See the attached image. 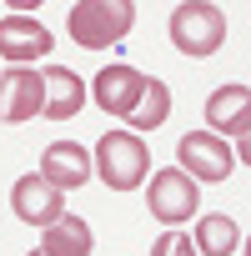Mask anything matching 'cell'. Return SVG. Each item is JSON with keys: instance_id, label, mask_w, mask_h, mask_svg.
I'll use <instances>...</instances> for the list:
<instances>
[{"instance_id": "cell-3", "label": "cell", "mask_w": 251, "mask_h": 256, "mask_svg": "<svg viewBox=\"0 0 251 256\" xmlns=\"http://www.w3.org/2000/svg\"><path fill=\"white\" fill-rule=\"evenodd\" d=\"M171 46L181 50V56H191V60H201V56H216L221 50V40H226V16H221V6H211V0H186V6H176L171 10Z\"/></svg>"}, {"instance_id": "cell-14", "label": "cell", "mask_w": 251, "mask_h": 256, "mask_svg": "<svg viewBox=\"0 0 251 256\" xmlns=\"http://www.w3.org/2000/svg\"><path fill=\"white\" fill-rule=\"evenodd\" d=\"M241 246V226L231 216H196V256H236Z\"/></svg>"}, {"instance_id": "cell-8", "label": "cell", "mask_w": 251, "mask_h": 256, "mask_svg": "<svg viewBox=\"0 0 251 256\" xmlns=\"http://www.w3.org/2000/svg\"><path fill=\"white\" fill-rule=\"evenodd\" d=\"M50 50H56V36L36 16H6V20H0V60L30 66V60H40Z\"/></svg>"}, {"instance_id": "cell-11", "label": "cell", "mask_w": 251, "mask_h": 256, "mask_svg": "<svg viewBox=\"0 0 251 256\" xmlns=\"http://www.w3.org/2000/svg\"><path fill=\"white\" fill-rule=\"evenodd\" d=\"M40 86H46V106H40L46 120H70L86 106V80L70 66H46L40 70Z\"/></svg>"}, {"instance_id": "cell-5", "label": "cell", "mask_w": 251, "mask_h": 256, "mask_svg": "<svg viewBox=\"0 0 251 256\" xmlns=\"http://www.w3.org/2000/svg\"><path fill=\"white\" fill-rule=\"evenodd\" d=\"M176 156H181V171L191 176V181H226L231 176V146L216 136V131H191V136H181V146H176Z\"/></svg>"}, {"instance_id": "cell-13", "label": "cell", "mask_w": 251, "mask_h": 256, "mask_svg": "<svg viewBox=\"0 0 251 256\" xmlns=\"http://www.w3.org/2000/svg\"><path fill=\"white\" fill-rule=\"evenodd\" d=\"M90 246H96L90 221L86 216H60V221L40 226V246L36 251H46V256H90Z\"/></svg>"}, {"instance_id": "cell-16", "label": "cell", "mask_w": 251, "mask_h": 256, "mask_svg": "<svg viewBox=\"0 0 251 256\" xmlns=\"http://www.w3.org/2000/svg\"><path fill=\"white\" fill-rule=\"evenodd\" d=\"M151 256H196V241H191L186 231H176V226H166V231L156 236V246H151Z\"/></svg>"}, {"instance_id": "cell-4", "label": "cell", "mask_w": 251, "mask_h": 256, "mask_svg": "<svg viewBox=\"0 0 251 256\" xmlns=\"http://www.w3.org/2000/svg\"><path fill=\"white\" fill-rule=\"evenodd\" d=\"M146 211H151L161 226H181V221H191V211H201V181H191L181 166L156 171L151 186H146Z\"/></svg>"}, {"instance_id": "cell-1", "label": "cell", "mask_w": 251, "mask_h": 256, "mask_svg": "<svg viewBox=\"0 0 251 256\" xmlns=\"http://www.w3.org/2000/svg\"><path fill=\"white\" fill-rule=\"evenodd\" d=\"M131 26H136V0H76L66 16V30L80 50H110L131 36Z\"/></svg>"}, {"instance_id": "cell-9", "label": "cell", "mask_w": 251, "mask_h": 256, "mask_svg": "<svg viewBox=\"0 0 251 256\" xmlns=\"http://www.w3.org/2000/svg\"><path fill=\"white\" fill-rule=\"evenodd\" d=\"M141 90H146V76H141L136 66H126V60L106 66V70H100V76L90 80V96H96V106H100L106 116H120V120L136 110Z\"/></svg>"}, {"instance_id": "cell-10", "label": "cell", "mask_w": 251, "mask_h": 256, "mask_svg": "<svg viewBox=\"0 0 251 256\" xmlns=\"http://www.w3.org/2000/svg\"><path fill=\"white\" fill-rule=\"evenodd\" d=\"M206 126L211 131H231V136H246L251 131V90L241 80H226L206 96Z\"/></svg>"}, {"instance_id": "cell-18", "label": "cell", "mask_w": 251, "mask_h": 256, "mask_svg": "<svg viewBox=\"0 0 251 256\" xmlns=\"http://www.w3.org/2000/svg\"><path fill=\"white\" fill-rule=\"evenodd\" d=\"M30 256H46V251H30Z\"/></svg>"}, {"instance_id": "cell-7", "label": "cell", "mask_w": 251, "mask_h": 256, "mask_svg": "<svg viewBox=\"0 0 251 256\" xmlns=\"http://www.w3.org/2000/svg\"><path fill=\"white\" fill-rule=\"evenodd\" d=\"M40 106H46L40 70H30V66L0 70V120H6V126H20V120L40 116Z\"/></svg>"}, {"instance_id": "cell-12", "label": "cell", "mask_w": 251, "mask_h": 256, "mask_svg": "<svg viewBox=\"0 0 251 256\" xmlns=\"http://www.w3.org/2000/svg\"><path fill=\"white\" fill-rule=\"evenodd\" d=\"M40 176L60 191H76V186L90 181V151L76 146V141H50L46 156H40Z\"/></svg>"}, {"instance_id": "cell-6", "label": "cell", "mask_w": 251, "mask_h": 256, "mask_svg": "<svg viewBox=\"0 0 251 256\" xmlns=\"http://www.w3.org/2000/svg\"><path fill=\"white\" fill-rule=\"evenodd\" d=\"M10 211H16L26 226H50V221L66 216V191L50 186L40 171H36V176H20V181L10 186Z\"/></svg>"}, {"instance_id": "cell-17", "label": "cell", "mask_w": 251, "mask_h": 256, "mask_svg": "<svg viewBox=\"0 0 251 256\" xmlns=\"http://www.w3.org/2000/svg\"><path fill=\"white\" fill-rule=\"evenodd\" d=\"M6 6H10L16 16H30V10H40V6H46V0H6Z\"/></svg>"}, {"instance_id": "cell-2", "label": "cell", "mask_w": 251, "mask_h": 256, "mask_svg": "<svg viewBox=\"0 0 251 256\" xmlns=\"http://www.w3.org/2000/svg\"><path fill=\"white\" fill-rule=\"evenodd\" d=\"M90 176H100L110 191H136L146 186L151 176V151L136 131H106L96 141V161H90Z\"/></svg>"}, {"instance_id": "cell-15", "label": "cell", "mask_w": 251, "mask_h": 256, "mask_svg": "<svg viewBox=\"0 0 251 256\" xmlns=\"http://www.w3.org/2000/svg\"><path fill=\"white\" fill-rule=\"evenodd\" d=\"M166 116H171V86L151 76V80H146V90H141V100H136V110L126 116V126L141 136V131H161Z\"/></svg>"}]
</instances>
